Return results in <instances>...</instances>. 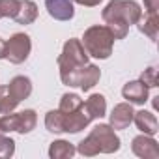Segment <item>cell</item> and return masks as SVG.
<instances>
[{"label": "cell", "mask_w": 159, "mask_h": 159, "mask_svg": "<svg viewBox=\"0 0 159 159\" xmlns=\"http://www.w3.org/2000/svg\"><path fill=\"white\" fill-rule=\"evenodd\" d=\"M77 4H83V6H98L101 0H73Z\"/></svg>", "instance_id": "obj_26"}, {"label": "cell", "mask_w": 159, "mask_h": 159, "mask_svg": "<svg viewBox=\"0 0 159 159\" xmlns=\"http://www.w3.org/2000/svg\"><path fill=\"white\" fill-rule=\"evenodd\" d=\"M19 8V0H0V13L2 17H15Z\"/></svg>", "instance_id": "obj_22"}, {"label": "cell", "mask_w": 159, "mask_h": 159, "mask_svg": "<svg viewBox=\"0 0 159 159\" xmlns=\"http://www.w3.org/2000/svg\"><path fill=\"white\" fill-rule=\"evenodd\" d=\"M99 77H101L99 67L94 66V64H86V66L81 69V73H79V86L86 92V90H90V88H94V86L98 84Z\"/></svg>", "instance_id": "obj_13"}, {"label": "cell", "mask_w": 159, "mask_h": 159, "mask_svg": "<svg viewBox=\"0 0 159 159\" xmlns=\"http://www.w3.org/2000/svg\"><path fill=\"white\" fill-rule=\"evenodd\" d=\"M144 10H146V13H157V10H159V0H144Z\"/></svg>", "instance_id": "obj_25"}, {"label": "cell", "mask_w": 159, "mask_h": 159, "mask_svg": "<svg viewBox=\"0 0 159 159\" xmlns=\"http://www.w3.org/2000/svg\"><path fill=\"white\" fill-rule=\"evenodd\" d=\"M139 30L142 32V34H146L152 41H155L157 39V32H159V17H157V13H146V17H142L140 15V19H139Z\"/></svg>", "instance_id": "obj_16"}, {"label": "cell", "mask_w": 159, "mask_h": 159, "mask_svg": "<svg viewBox=\"0 0 159 159\" xmlns=\"http://www.w3.org/2000/svg\"><path fill=\"white\" fill-rule=\"evenodd\" d=\"M8 88H10V92L13 94V98H15L19 103H21L23 99H26V98L32 94V83H30V79H28V77H23V75L11 79V83L8 84Z\"/></svg>", "instance_id": "obj_14"}, {"label": "cell", "mask_w": 159, "mask_h": 159, "mask_svg": "<svg viewBox=\"0 0 159 159\" xmlns=\"http://www.w3.org/2000/svg\"><path fill=\"white\" fill-rule=\"evenodd\" d=\"M140 81H142L148 88L157 86V69H155V67H148V69H144V73L140 75Z\"/></svg>", "instance_id": "obj_24"}, {"label": "cell", "mask_w": 159, "mask_h": 159, "mask_svg": "<svg viewBox=\"0 0 159 159\" xmlns=\"http://www.w3.org/2000/svg\"><path fill=\"white\" fill-rule=\"evenodd\" d=\"M83 105H84V101L79 98L77 94H64L62 99H60V107H58V111L64 112V114H69V112L79 111Z\"/></svg>", "instance_id": "obj_18"}, {"label": "cell", "mask_w": 159, "mask_h": 159, "mask_svg": "<svg viewBox=\"0 0 159 159\" xmlns=\"http://www.w3.org/2000/svg\"><path fill=\"white\" fill-rule=\"evenodd\" d=\"M112 45H114V36L109 30V26H90L84 32L83 38V47L88 54L96 56V58H109L112 52Z\"/></svg>", "instance_id": "obj_4"}, {"label": "cell", "mask_w": 159, "mask_h": 159, "mask_svg": "<svg viewBox=\"0 0 159 159\" xmlns=\"http://www.w3.org/2000/svg\"><path fill=\"white\" fill-rule=\"evenodd\" d=\"M101 15L109 30L112 32L114 39H122L127 36L129 26L139 23L142 10L133 0H111Z\"/></svg>", "instance_id": "obj_1"}, {"label": "cell", "mask_w": 159, "mask_h": 159, "mask_svg": "<svg viewBox=\"0 0 159 159\" xmlns=\"http://www.w3.org/2000/svg\"><path fill=\"white\" fill-rule=\"evenodd\" d=\"M45 127L52 133H64V122H62V112L60 111H51L45 116Z\"/></svg>", "instance_id": "obj_21"}, {"label": "cell", "mask_w": 159, "mask_h": 159, "mask_svg": "<svg viewBox=\"0 0 159 159\" xmlns=\"http://www.w3.org/2000/svg\"><path fill=\"white\" fill-rule=\"evenodd\" d=\"M133 122L135 125L144 133V135H150L153 137L157 133V118L153 112H148V111H139L133 114Z\"/></svg>", "instance_id": "obj_11"}, {"label": "cell", "mask_w": 159, "mask_h": 159, "mask_svg": "<svg viewBox=\"0 0 159 159\" xmlns=\"http://www.w3.org/2000/svg\"><path fill=\"white\" fill-rule=\"evenodd\" d=\"M47 11L58 21H69L73 17V0H47Z\"/></svg>", "instance_id": "obj_10"}, {"label": "cell", "mask_w": 159, "mask_h": 159, "mask_svg": "<svg viewBox=\"0 0 159 159\" xmlns=\"http://www.w3.org/2000/svg\"><path fill=\"white\" fill-rule=\"evenodd\" d=\"M17 118H19V125H17V131L19 133H30L34 127H36V112L32 109L28 111H23V112H17Z\"/></svg>", "instance_id": "obj_20"}, {"label": "cell", "mask_w": 159, "mask_h": 159, "mask_svg": "<svg viewBox=\"0 0 159 159\" xmlns=\"http://www.w3.org/2000/svg\"><path fill=\"white\" fill-rule=\"evenodd\" d=\"M133 153L142 159H157L159 157V146L150 135H139L133 139Z\"/></svg>", "instance_id": "obj_7"}, {"label": "cell", "mask_w": 159, "mask_h": 159, "mask_svg": "<svg viewBox=\"0 0 159 159\" xmlns=\"http://www.w3.org/2000/svg\"><path fill=\"white\" fill-rule=\"evenodd\" d=\"M0 17H2V13H0Z\"/></svg>", "instance_id": "obj_28"}, {"label": "cell", "mask_w": 159, "mask_h": 159, "mask_svg": "<svg viewBox=\"0 0 159 159\" xmlns=\"http://www.w3.org/2000/svg\"><path fill=\"white\" fill-rule=\"evenodd\" d=\"M75 146L69 144L67 140H54L49 148V155L52 159H66V157H71L75 153Z\"/></svg>", "instance_id": "obj_17"}, {"label": "cell", "mask_w": 159, "mask_h": 159, "mask_svg": "<svg viewBox=\"0 0 159 159\" xmlns=\"http://www.w3.org/2000/svg\"><path fill=\"white\" fill-rule=\"evenodd\" d=\"M30 49H32V43L26 34H23V32L13 34L10 38V41H6V45H4V58L10 60L11 64H23L28 58Z\"/></svg>", "instance_id": "obj_5"}, {"label": "cell", "mask_w": 159, "mask_h": 159, "mask_svg": "<svg viewBox=\"0 0 159 159\" xmlns=\"http://www.w3.org/2000/svg\"><path fill=\"white\" fill-rule=\"evenodd\" d=\"M62 122H64V133H79L92 122V118L88 116V112L84 111V105H83L75 112H69V114L62 112Z\"/></svg>", "instance_id": "obj_6"}, {"label": "cell", "mask_w": 159, "mask_h": 159, "mask_svg": "<svg viewBox=\"0 0 159 159\" xmlns=\"http://www.w3.org/2000/svg\"><path fill=\"white\" fill-rule=\"evenodd\" d=\"M84 111L88 112V116H90L92 120L103 118L105 112H107V101H105V98H103L101 94H92V96L86 99V103H84Z\"/></svg>", "instance_id": "obj_15"}, {"label": "cell", "mask_w": 159, "mask_h": 159, "mask_svg": "<svg viewBox=\"0 0 159 159\" xmlns=\"http://www.w3.org/2000/svg\"><path fill=\"white\" fill-rule=\"evenodd\" d=\"M133 107L131 103H120L112 109L111 114V127L112 129H125L133 122Z\"/></svg>", "instance_id": "obj_9"}, {"label": "cell", "mask_w": 159, "mask_h": 159, "mask_svg": "<svg viewBox=\"0 0 159 159\" xmlns=\"http://www.w3.org/2000/svg\"><path fill=\"white\" fill-rule=\"evenodd\" d=\"M17 105H19V101L13 98V94L10 92V88L8 86H0V114L13 112Z\"/></svg>", "instance_id": "obj_19"}, {"label": "cell", "mask_w": 159, "mask_h": 159, "mask_svg": "<svg viewBox=\"0 0 159 159\" xmlns=\"http://www.w3.org/2000/svg\"><path fill=\"white\" fill-rule=\"evenodd\" d=\"M19 25H30L38 19V6L32 0H19V8L13 17Z\"/></svg>", "instance_id": "obj_12"}, {"label": "cell", "mask_w": 159, "mask_h": 159, "mask_svg": "<svg viewBox=\"0 0 159 159\" xmlns=\"http://www.w3.org/2000/svg\"><path fill=\"white\" fill-rule=\"evenodd\" d=\"M122 96H124V99H127V103L142 105L148 101V86L142 81H131L124 86Z\"/></svg>", "instance_id": "obj_8"}, {"label": "cell", "mask_w": 159, "mask_h": 159, "mask_svg": "<svg viewBox=\"0 0 159 159\" xmlns=\"http://www.w3.org/2000/svg\"><path fill=\"white\" fill-rule=\"evenodd\" d=\"M88 64V52L79 39H69L64 45L62 54L58 56L60 79L67 86H79V73Z\"/></svg>", "instance_id": "obj_2"}, {"label": "cell", "mask_w": 159, "mask_h": 159, "mask_svg": "<svg viewBox=\"0 0 159 159\" xmlns=\"http://www.w3.org/2000/svg\"><path fill=\"white\" fill-rule=\"evenodd\" d=\"M4 41H2V38H0V58H4Z\"/></svg>", "instance_id": "obj_27"}, {"label": "cell", "mask_w": 159, "mask_h": 159, "mask_svg": "<svg viewBox=\"0 0 159 159\" xmlns=\"http://www.w3.org/2000/svg\"><path fill=\"white\" fill-rule=\"evenodd\" d=\"M13 152H15L13 139H10L6 135H0V157H11Z\"/></svg>", "instance_id": "obj_23"}, {"label": "cell", "mask_w": 159, "mask_h": 159, "mask_svg": "<svg viewBox=\"0 0 159 159\" xmlns=\"http://www.w3.org/2000/svg\"><path fill=\"white\" fill-rule=\"evenodd\" d=\"M77 150H79V153H83L86 157H92L98 153H112V152L120 150V139L111 125L98 124L90 131V135L84 140H81Z\"/></svg>", "instance_id": "obj_3"}]
</instances>
